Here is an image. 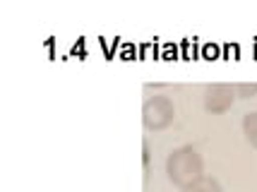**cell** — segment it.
<instances>
[{
	"label": "cell",
	"mask_w": 257,
	"mask_h": 192,
	"mask_svg": "<svg viewBox=\"0 0 257 192\" xmlns=\"http://www.w3.org/2000/svg\"><path fill=\"white\" fill-rule=\"evenodd\" d=\"M233 89H235V96H240V99H255L257 82H238Z\"/></svg>",
	"instance_id": "6"
},
{
	"label": "cell",
	"mask_w": 257,
	"mask_h": 192,
	"mask_svg": "<svg viewBox=\"0 0 257 192\" xmlns=\"http://www.w3.org/2000/svg\"><path fill=\"white\" fill-rule=\"evenodd\" d=\"M235 101V89L231 84H224V82H216V84H209L204 89V111L207 113H226L233 108Z\"/></svg>",
	"instance_id": "3"
},
{
	"label": "cell",
	"mask_w": 257,
	"mask_h": 192,
	"mask_svg": "<svg viewBox=\"0 0 257 192\" xmlns=\"http://www.w3.org/2000/svg\"><path fill=\"white\" fill-rule=\"evenodd\" d=\"M243 135L250 142V147L257 149V111L243 115Z\"/></svg>",
	"instance_id": "4"
},
{
	"label": "cell",
	"mask_w": 257,
	"mask_h": 192,
	"mask_svg": "<svg viewBox=\"0 0 257 192\" xmlns=\"http://www.w3.org/2000/svg\"><path fill=\"white\" fill-rule=\"evenodd\" d=\"M183 192H224V190H221V185H219L216 178L204 175V178H200L197 182H192L190 187H185Z\"/></svg>",
	"instance_id": "5"
},
{
	"label": "cell",
	"mask_w": 257,
	"mask_h": 192,
	"mask_svg": "<svg viewBox=\"0 0 257 192\" xmlns=\"http://www.w3.org/2000/svg\"><path fill=\"white\" fill-rule=\"evenodd\" d=\"M176 118V106L168 96H149L142 106V125L149 132L166 130Z\"/></svg>",
	"instance_id": "2"
},
{
	"label": "cell",
	"mask_w": 257,
	"mask_h": 192,
	"mask_svg": "<svg viewBox=\"0 0 257 192\" xmlns=\"http://www.w3.org/2000/svg\"><path fill=\"white\" fill-rule=\"evenodd\" d=\"M166 175L176 187L185 190L192 182L204 178V161L202 154L192 144H183V147L173 149L166 158Z\"/></svg>",
	"instance_id": "1"
},
{
	"label": "cell",
	"mask_w": 257,
	"mask_h": 192,
	"mask_svg": "<svg viewBox=\"0 0 257 192\" xmlns=\"http://www.w3.org/2000/svg\"><path fill=\"white\" fill-rule=\"evenodd\" d=\"M149 161H152V149H149V142H142V163H145V170H149Z\"/></svg>",
	"instance_id": "7"
}]
</instances>
